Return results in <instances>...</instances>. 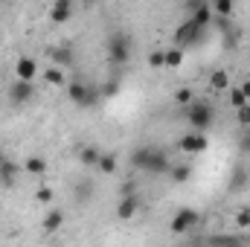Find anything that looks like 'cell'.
<instances>
[{"instance_id":"obj_1","label":"cell","mask_w":250,"mask_h":247,"mask_svg":"<svg viewBox=\"0 0 250 247\" xmlns=\"http://www.w3.org/2000/svg\"><path fill=\"white\" fill-rule=\"evenodd\" d=\"M172 163L175 160L160 145H140V148L131 151V166L140 169V172H148V175H169Z\"/></svg>"},{"instance_id":"obj_13","label":"cell","mask_w":250,"mask_h":247,"mask_svg":"<svg viewBox=\"0 0 250 247\" xmlns=\"http://www.w3.org/2000/svg\"><path fill=\"white\" fill-rule=\"evenodd\" d=\"M137 212H140V198H137V195H134V198H120V204H117V218L131 221Z\"/></svg>"},{"instance_id":"obj_18","label":"cell","mask_w":250,"mask_h":247,"mask_svg":"<svg viewBox=\"0 0 250 247\" xmlns=\"http://www.w3.org/2000/svg\"><path fill=\"white\" fill-rule=\"evenodd\" d=\"M181 64H184V50H178V47L163 50V70H178Z\"/></svg>"},{"instance_id":"obj_20","label":"cell","mask_w":250,"mask_h":247,"mask_svg":"<svg viewBox=\"0 0 250 247\" xmlns=\"http://www.w3.org/2000/svg\"><path fill=\"white\" fill-rule=\"evenodd\" d=\"M23 172H26V175H44V172H47V160L38 157V154H32V157L23 160Z\"/></svg>"},{"instance_id":"obj_6","label":"cell","mask_w":250,"mask_h":247,"mask_svg":"<svg viewBox=\"0 0 250 247\" xmlns=\"http://www.w3.org/2000/svg\"><path fill=\"white\" fill-rule=\"evenodd\" d=\"M198 221H201L198 209H192V206H181V209L172 215L169 230H172V233H178V236H184V233H189V230H195V227H198Z\"/></svg>"},{"instance_id":"obj_30","label":"cell","mask_w":250,"mask_h":247,"mask_svg":"<svg viewBox=\"0 0 250 247\" xmlns=\"http://www.w3.org/2000/svg\"><path fill=\"white\" fill-rule=\"evenodd\" d=\"M137 195V184L134 181H125L123 186H120V198H134Z\"/></svg>"},{"instance_id":"obj_22","label":"cell","mask_w":250,"mask_h":247,"mask_svg":"<svg viewBox=\"0 0 250 247\" xmlns=\"http://www.w3.org/2000/svg\"><path fill=\"white\" fill-rule=\"evenodd\" d=\"M96 169H99L102 175H114V172H117V154H114V151H105V154L99 157Z\"/></svg>"},{"instance_id":"obj_12","label":"cell","mask_w":250,"mask_h":247,"mask_svg":"<svg viewBox=\"0 0 250 247\" xmlns=\"http://www.w3.org/2000/svg\"><path fill=\"white\" fill-rule=\"evenodd\" d=\"M41 227H44V233L47 236H53V233H59L64 227V212L59 206H50L47 209V215H44V221H41Z\"/></svg>"},{"instance_id":"obj_17","label":"cell","mask_w":250,"mask_h":247,"mask_svg":"<svg viewBox=\"0 0 250 247\" xmlns=\"http://www.w3.org/2000/svg\"><path fill=\"white\" fill-rule=\"evenodd\" d=\"M99 157H102V151H99L96 145H82V148H79V163H82V166H87V169H90V166H96V163H99Z\"/></svg>"},{"instance_id":"obj_27","label":"cell","mask_w":250,"mask_h":247,"mask_svg":"<svg viewBox=\"0 0 250 247\" xmlns=\"http://www.w3.org/2000/svg\"><path fill=\"white\" fill-rule=\"evenodd\" d=\"M227 93H230V105H233L236 111H239V108H245V105H250L248 99H245V93H242L239 87H233V90H227Z\"/></svg>"},{"instance_id":"obj_10","label":"cell","mask_w":250,"mask_h":247,"mask_svg":"<svg viewBox=\"0 0 250 247\" xmlns=\"http://www.w3.org/2000/svg\"><path fill=\"white\" fill-rule=\"evenodd\" d=\"M32 96H35V82H15L9 87V99L15 105H26V102H32Z\"/></svg>"},{"instance_id":"obj_5","label":"cell","mask_w":250,"mask_h":247,"mask_svg":"<svg viewBox=\"0 0 250 247\" xmlns=\"http://www.w3.org/2000/svg\"><path fill=\"white\" fill-rule=\"evenodd\" d=\"M204 41H207V29L195 26L189 18L175 29V47H178V50H184V47H195V44H204Z\"/></svg>"},{"instance_id":"obj_35","label":"cell","mask_w":250,"mask_h":247,"mask_svg":"<svg viewBox=\"0 0 250 247\" xmlns=\"http://www.w3.org/2000/svg\"><path fill=\"white\" fill-rule=\"evenodd\" d=\"M248 233H250V230H248Z\"/></svg>"},{"instance_id":"obj_11","label":"cell","mask_w":250,"mask_h":247,"mask_svg":"<svg viewBox=\"0 0 250 247\" xmlns=\"http://www.w3.org/2000/svg\"><path fill=\"white\" fill-rule=\"evenodd\" d=\"M47 53H50V62H53V67H59V70H64V67H70V64L76 62V56H73V50H70L67 44L50 47Z\"/></svg>"},{"instance_id":"obj_8","label":"cell","mask_w":250,"mask_h":247,"mask_svg":"<svg viewBox=\"0 0 250 247\" xmlns=\"http://www.w3.org/2000/svg\"><path fill=\"white\" fill-rule=\"evenodd\" d=\"M187 9H189V21H192L195 26L207 29V26L212 23V6H207L204 0H195V3H187Z\"/></svg>"},{"instance_id":"obj_9","label":"cell","mask_w":250,"mask_h":247,"mask_svg":"<svg viewBox=\"0 0 250 247\" xmlns=\"http://www.w3.org/2000/svg\"><path fill=\"white\" fill-rule=\"evenodd\" d=\"M15 73H18V82H35L41 70H38V62L32 56H21L15 62Z\"/></svg>"},{"instance_id":"obj_3","label":"cell","mask_w":250,"mask_h":247,"mask_svg":"<svg viewBox=\"0 0 250 247\" xmlns=\"http://www.w3.org/2000/svg\"><path fill=\"white\" fill-rule=\"evenodd\" d=\"M108 59H111V64H117V67H125V64L131 62V35L128 32L117 29L108 38Z\"/></svg>"},{"instance_id":"obj_24","label":"cell","mask_w":250,"mask_h":247,"mask_svg":"<svg viewBox=\"0 0 250 247\" xmlns=\"http://www.w3.org/2000/svg\"><path fill=\"white\" fill-rule=\"evenodd\" d=\"M209 247H245V242L239 236H212Z\"/></svg>"},{"instance_id":"obj_23","label":"cell","mask_w":250,"mask_h":247,"mask_svg":"<svg viewBox=\"0 0 250 247\" xmlns=\"http://www.w3.org/2000/svg\"><path fill=\"white\" fill-rule=\"evenodd\" d=\"M44 82H47L50 87H62V84H64V70H59V67H53V64H50V67L44 70Z\"/></svg>"},{"instance_id":"obj_15","label":"cell","mask_w":250,"mask_h":247,"mask_svg":"<svg viewBox=\"0 0 250 247\" xmlns=\"http://www.w3.org/2000/svg\"><path fill=\"white\" fill-rule=\"evenodd\" d=\"M209 90H212V93H227V90H230V76H227V70H212V73H209Z\"/></svg>"},{"instance_id":"obj_36","label":"cell","mask_w":250,"mask_h":247,"mask_svg":"<svg viewBox=\"0 0 250 247\" xmlns=\"http://www.w3.org/2000/svg\"><path fill=\"white\" fill-rule=\"evenodd\" d=\"M207 247H209V245H207Z\"/></svg>"},{"instance_id":"obj_31","label":"cell","mask_w":250,"mask_h":247,"mask_svg":"<svg viewBox=\"0 0 250 247\" xmlns=\"http://www.w3.org/2000/svg\"><path fill=\"white\" fill-rule=\"evenodd\" d=\"M236 120H239V125H250V105L236 111Z\"/></svg>"},{"instance_id":"obj_16","label":"cell","mask_w":250,"mask_h":247,"mask_svg":"<svg viewBox=\"0 0 250 247\" xmlns=\"http://www.w3.org/2000/svg\"><path fill=\"white\" fill-rule=\"evenodd\" d=\"M21 169H23V166H18V163H12V160H0V181L6 186H15V178H18Z\"/></svg>"},{"instance_id":"obj_14","label":"cell","mask_w":250,"mask_h":247,"mask_svg":"<svg viewBox=\"0 0 250 247\" xmlns=\"http://www.w3.org/2000/svg\"><path fill=\"white\" fill-rule=\"evenodd\" d=\"M50 18H53V23H67L73 18V3L70 0H56L53 9H50Z\"/></svg>"},{"instance_id":"obj_25","label":"cell","mask_w":250,"mask_h":247,"mask_svg":"<svg viewBox=\"0 0 250 247\" xmlns=\"http://www.w3.org/2000/svg\"><path fill=\"white\" fill-rule=\"evenodd\" d=\"M175 102H178V105H184V108H189V105L195 102V90L187 87V84H184V87H178V90H175Z\"/></svg>"},{"instance_id":"obj_2","label":"cell","mask_w":250,"mask_h":247,"mask_svg":"<svg viewBox=\"0 0 250 247\" xmlns=\"http://www.w3.org/2000/svg\"><path fill=\"white\" fill-rule=\"evenodd\" d=\"M212 120H215V108H212V102L195 96V102L187 108V123L192 125V131L207 134V128L212 125Z\"/></svg>"},{"instance_id":"obj_33","label":"cell","mask_w":250,"mask_h":247,"mask_svg":"<svg viewBox=\"0 0 250 247\" xmlns=\"http://www.w3.org/2000/svg\"><path fill=\"white\" fill-rule=\"evenodd\" d=\"M239 90L245 93V99H248V102H250V79H248V82H242V87H239Z\"/></svg>"},{"instance_id":"obj_19","label":"cell","mask_w":250,"mask_h":247,"mask_svg":"<svg viewBox=\"0 0 250 247\" xmlns=\"http://www.w3.org/2000/svg\"><path fill=\"white\" fill-rule=\"evenodd\" d=\"M169 178H172V184H187L189 178H192V166L189 163H172V169H169Z\"/></svg>"},{"instance_id":"obj_29","label":"cell","mask_w":250,"mask_h":247,"mask_svg":"<svg viewBox=\"0 0 250 247\" xmlns=\"http://www.w3.org/2000/svg\"><path fill=\"white\" fill-rule=\"evenodd\" d=\"M148 67L151 70H163V50H151L148 53Z\"/></svg>"},{"instance_id":"obj_4","label":"cell","mask_w":250,"mask_h":247,"mask_svg":"<svg viewBox=\"0 0 250 247\" xmlns=\"http://www.w3.org/2000/svg\"><path fill=\"white\" fill-rule=\"evenodd\" d=\"M67 99H70L73 105H79V108H93V105L99 102V90H93V87L84 84L82 79H73V82L67 84Z\"/></svg>"},{"instance_id":"obj_34","label":"cell","mask_w":250,"mask_h":247,"mask_svg":"<svg viewBox=\"0 0 250 247\" xmlns=\"http://www.w3.org/2000/svg\"><path fill=\"white\" fill-rule=\"evenodd\" d=\"M242 148H245V151H250V137H245V143H242Z\"/></svg>"},{"instance_id":"obj_21","label":"cell","mask_w":250,"mask_h":247,"mask_svg":"<svg viewBox=\"0 0 250 247\" xmlns=\"http://www.w3.org/2000/svg\"><path fill=\"white\" fill-rule=\"evenodd\" d=\"M35 201L44 204V206H53V204H56V189H53L50 184H41L38 189H35Z\"/></svg>"},{"instance_id":"obj_32","label":"cell","mask_w":250,"mask_h":247,"mask_svg":"<svg viewBox=\"0 0 250 247\" xmlns=\"http://www.w3.org/2000/svg\"><path fill=\"white\" fill-rule=\"evenodd\" d=\"M117 90H120V82H117V79H111V82H108V84L102 87V93H105V96H114Z\"/></svg>"},{"instance_id":"obj_26","label":"cell","mask_w":250,"mask_h":247,"mask_svg":"<svg viewBox=\"0 0 250 247\" xmlns=\"http://www.w3.org/2000/svg\"><path fill=\"white\" fill-rule=\"evenodd\" d=\"M230 15H233V3H230V0H218V3L212 6V18H224V21H227Z\"/></svg>"},{"instance_id":"obj_28","label":"cell","mask_w":250,"mask_h":247,"mask_svg":"<svg viewBox=\"0 0 250 247\" xmlns=\"http://www.w3.org/2000/svg\"><path fill=\"white\" fill-rule=\"evenodd\" d=\"M236 227L239 230H250V206H242L236 212Z\"/></svg>"},{"instance_id":"obj_7","label":"cell","mask_w":250,"mask_h":247,"mask_svg":"<svg viewBox=\"0 0 250 247\" xmlns=\"http://www.w3.org/2000/svg\"><path fill=\"white\" fill-rule=\"evenodd\" d=\"M207 145H209V140H207V134H201V131H187V134L178 140V148H181L184 154H201V151H207Z\"/></svg>"}]
</instances>
